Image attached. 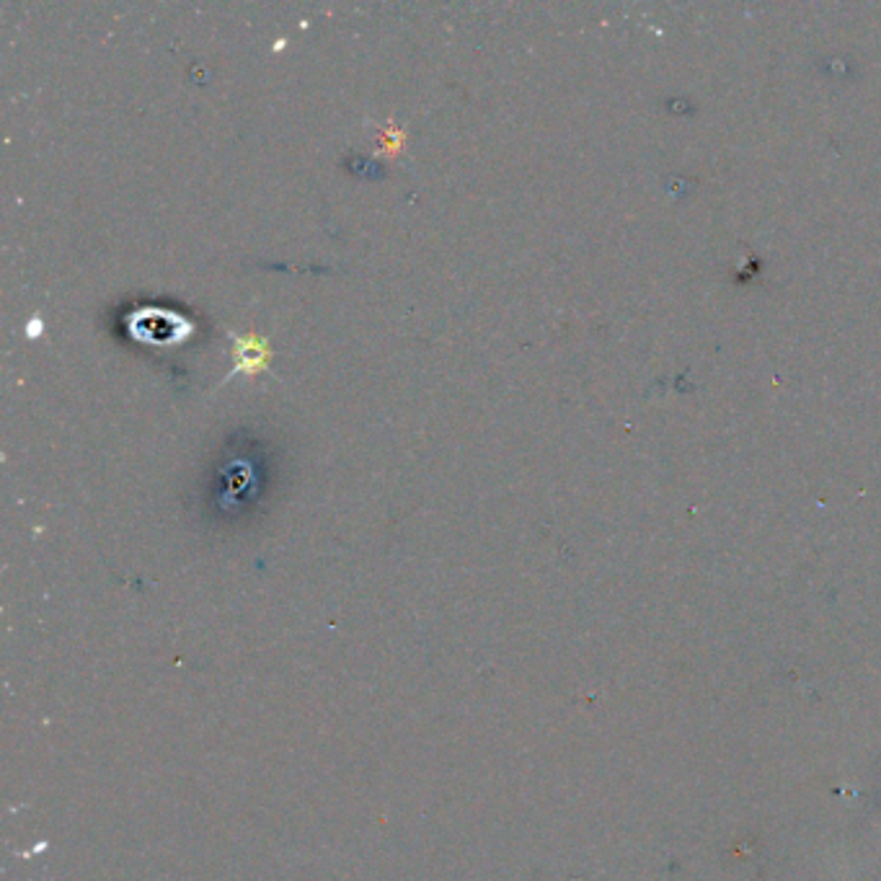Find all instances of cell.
I'll list each match as a JSON object with an SVG mask.
<instances>
[{
    "instance_id": "1",
    "label": "cell",
    "mask_w": 881,
    "mask_h": 881,
    "mask_svg": "<svg viewBox=\"0 0 881 881\" xmlns=\"http://www.w3.org/2000/svg\"><path fill=\"white\" fill-rule=\"evenodd\" d=\"M236 342V367H233V375L249 373L256 375L259 370H264V365L269 362V347L267 342L256 334H243L233 339Z\"/></svg>"
},
{
    "instance_id": "2",
    "label": "cell",
    "mask_w": 881,
    "mask_h": 881,
    "mask_svg": "<svg viewBox=\"0 0 881 881\" xmlns=\"http://www.w3.org/2000/svg\"><path fill=\"white\" fill-rule=\"evenodd\" d=\"M401 143H404V132L401 130H388L385 132V140H383V150L385 153H396L398 148H401Z\"/></svg>"
}]
</instances>
